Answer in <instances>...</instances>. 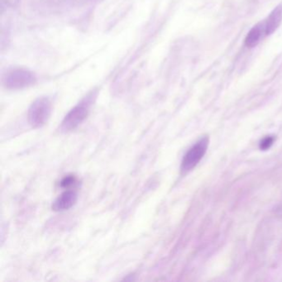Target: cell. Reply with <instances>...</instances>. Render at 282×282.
I'll return each mask as SVG.
<instances>
[{
  "mask_svg": "<svg viewBox=\"0 0 282 282\" xmlns=\"http://www.w3.org/2000/svg\"><path fill=\"white\" fill-rule=\"evenodd\" d=\"M37 78L34 73L24 68L10 70L3 78V83L7 89H21L35 84Z\"/></svg>",
  "mask_w": 282,
  "mask_h": 282,
  "instance_id": "cell-3",
  "label": "cell"
},
{
  "mask_svg": "<svg viewBox=\"0 0 282 282\" xmlns=\"http://www.w3.org/2000/svg\"><path fill=\"white\" fill-rule=\"evenodd\" d=\"M52 111V105L48 97H41L31 105L28 119L31 126L41 128L47 124Z\"/></svg>",
  "mask_w": 282,
  "mask_h": 282,
  "instance_id": "cell-2",
  "label": "cell"
},
{
  "mask_svg": "<svg viewBox=\"0 0 282 282\" xmlns=\"http://www.w3.org/2000/svg\"><path fill=\"white\" fill-rule=\"evenodd\" d=\"M76 183V179L74 175L65 176L61 182V185L64 188H70Z\"/></svg>",
  "mask_w": 282,
  "mask_h": 282,
  "instance_id": "cell-9",
  "label": "cell"
},
{
  "mask_svg": "<svg viewBox=\"0 0 282 282\" xmlns=\"http://www.w3.org/2000/svg\"><path fill=\"white\" fill-rule=\"evenodd\" d=\"M209 142H210L209 138L204 137L188 150V152L185 153L182 160L181 166H180L182 172H188L198 165L199 162L201 161V159L203 158V156L207 152Z\"/></svg>",
  "mask_w": 282,
  "mask_h": 282,
  "instance_id": "cell-4",
  "label": "cell"
},
{
  "mask_svg": "<svg viewBox=\"0 0 282 282\" xmlns=\"http://www.w3.org/2000/svg\"><path fill=\"white\" fill-rule=\"evenodd\" d=\"M78 196L74 191H66L61 194L52 205L54 211H64L72 207L76 203Z\"/></svg>",
  "mask_w": 282,
  "mask_h": 282,
  "instance_id": "cell-5",
  "label": "cell"
},
{
  "mask_svg": "<svg viewBox=\"0 0 282 282\" xmlns=\"http://www.w3.org/2000/svg\"><path fill=\"white\" fill-rule=\"evenodd\" d=\"M263 34L266 36L265 25L264 23H259L250 30L249 33H247V37L245 38V45L249 48L256 47L261 41Z\"/></svg>",
  "mask_w": 282,
  "mask_h": 282,
  "instance_id": "cell-7",
  "label": "cell"
},
{
  "mask_svg": "<svg viewBox=\"0 0 282 282\" xmlns=\"http://www.w3.org/2000/svg\"><path fill=\"white\" fill-rule=\"evenodd\" d=\"M282 22V4L278 5L270 13L266 22H264L265 25V34L270 36L276 31Z\"/></svg>",
  "mask_w": 282,
  "mask_h": 282,
  "instance_id": "cell-6",
  "label": "cell"
},
{
  "mask_svg": "<svg viewBox=\"0 0 282 282\" xmlns=\"http://www.w3.org/2000/svg\"><path fill=\"white\" fill-rule=\"evenodd\" d=\"M92 103L93 96H89L75 105L64 118L61 124V130L64 133H67L79 126L89 115Z\"/></svg>",
  "mask_w": 282,
  "mask_h": 282,
  "instance_id": "cell-1",
  "label": "cell"
},
{
  "mask_svg": "<svg viewBox=\"0 0 282 282\" xmlns=\"http://www.w3.org/2000/svg\"><path fill=\"white\" fill-rule=\"evenodd\" d=\"M275 141V138L271 137V136H267L266 138H264L259 143V148L262 150V151H266L268 150Z\"/></svg>",
  "mask_w": 282,
  "mask_h": 282,
  "instance_id": "cell-8",
  "label": "cell"
}]
</instances>
